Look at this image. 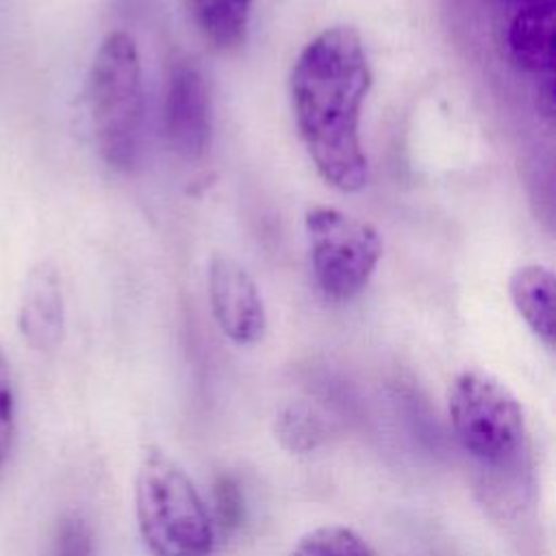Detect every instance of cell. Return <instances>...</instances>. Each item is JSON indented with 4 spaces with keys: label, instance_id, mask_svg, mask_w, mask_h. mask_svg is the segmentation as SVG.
<instances>
[{
    "label": "cell",
    "instance_id": "6da1fadb",
    "mask_svg": "<svg viewBox=\"0 0 556 556\" xmlns=\"http://www.w3.org/2000/svg\"><path fill=\"white\" fill-rule=\"evenodd\" d=\"M371 67L352 26H328L298 54L289 76L295 126L317 174L352 193L367 182L361 111L371 89Z\"/></svg>",
    "mask_w": 556,
    "mask_h": 556
},
{
    "label": "cell",
    "instance_id": "7a4b0ae2",
    "mask_svg": "<svg viewBox=\"0 0 556 556\" xmlns=\"http://www.w3.org/2000/svg\"><path fill=\"white\" fill-rule=\"evenodd\" d=\"M135 515L152 556H211L215 530L187 471L161 447H146L135 471Z\"/></svg>",
    "mask_w": 556,
    "mask_h": 556
},
{
    "label": "cell",
    "instance_id": "3957f363",
    "mask_svg": "<svg viewBox=\"0 0 556 556\" xmlns=\"http://www.w3.org/2000/svg\"><path fill=\"white\" fill-rule=\"evenodd\" d=\"M91 126L102 161L117 172L135 167L141 143L143 87L135 39L115 30L96 50L87 78Z\"/></svg>",
    "mask_w": 556,
    "mask_h": 556
},
{
    "label": "cell",
    "instance_id": "277c9868",
    "mask_svg": "<svg viewBox=\"0 0 556 556\" xmlns=\"http://www.w3.org/2000/svg\"><path fill=\"white\" fill-rule=\"evenodd\" d=\"M452 430L467 454L484 465L510 463L521 450L526 426L515 393L495 376L467 369L447 389Z\"/></svg>",
    "mask_w": 556,
    "mask_h": 556
},
{
    "label": "cell",
    "instance_id": "5b68a950",
    "mask_svg": "<svg viewBox=\"0 0 556 556\" xmlns=\"http://www.w3.org/2000/svg\"><path fill=\"white\" fill-rule=\"evenodd\" d=\"M311 267L328 302L361 295L382 258V237L369 222L334 206H313L304 215Z\"/></svg>",
    "mask_w": 556,
    "mask_h": 556
},
{
    "label": "cell",
    "instance_id": "8992f818",
    "mask_svg": "<svg viewBox=\"0 0 556 556\" xmlns=\"http://www.w3.org/2000/svg\"><path fill=\"white\" fill-rule=\"evenodd\" d=\"M165 137L185 161H198L211 143V93L202 70L193 61H176L165 89Z\"/></svg>",
    "mask_w": 556,
    "mask_h": 556
},
{
    "label": "cell",
    "instance_id": "52a82bcc",
    "mask_svg": "<svg viewBox=\"0 0 556 556\" xmlns=\"http://www.w3.org/2000/svg\"><path fill=\"white\" fill-rule=\"evenodd\" d=\"M208 300L222 332L239 343L252 345L267 330V313L250 271L235 258L215 254L208 263Z\"/></svg>",
    "mask_w": 556,
    "mask_h": 556
},
{
    "label": "cell",
    "instance_id": "ba28073f",
    "mask_svg": "<svg viewBox=\"0 0 556 556\" xmlns=\"http://www.w3.org/2000/svg\"><path fill=\"white\" fill-rule=\"evenodd\" d=\"M17 326L24 341L37 352H50L61 343L65 304L61 276L52 261H39L28 269L20 293Z\"/></svg>",
    "mask_w": 556,
    "mask_h": 556
},
{
    "label": "cell",
    "instance_id": "9c48e42d",
    "mask_svg": "<svg viewBox=\"0 0 556 556\" xmlns=\"http://www.w3.org/2000/svg\"><path fill=\"white\" fill-rule=\"evenodd\" d=\"M506 43L513 61L532 74L552 76L554 70V0L526 2L508 24Z\"/></svg>",
    "mask_w": 556,
    "mask_h": 556
},
{
    "label": "cell",
    "instance_id": "30bf717a",
    "mask_svg": "<svg viewBox=\"0 0 556 556\" xmlns=\"http://www.w3.org/2000/svg\"><path fill=\"white\" fill-rule=\"evenodd\" d=\"M508 295L532 330L547 348L554 345V276L543 265H521L508 278Z\"/></svg>",
    "mask_w": 556,
    "mask_h": 556
},
{
    "label": "cell",
    "instance_id": "8fae6325",
    "mask_svg": "<svg viewBox=\"0 0 556 556\" xmlns=\"http://www.w3.org/2000/svg\"><path fill=\"white\" fill-rule=\"evenodd\" d=\"M254 0H187L195 28L215 50H232L245 41Z\"/></svg>",
    "mask_w": 556,
    "mask_h": 556
},
{
    "label": "cell",
    "instance_id": "7c38bea8",
    "mask_svg": "<svg viewBox=\"0 0 556 556\" xmlns=\"http://www.w3.org/2000/svg\"><path fill=\"white\" fill-rule=\"evenodd\" d=\"M291 556H376L369 543L345 526H319L306 532Z\"/></svg>",
    "mask_w": 556,
    "mask_h": 556
},
{
    "label": "cell",
    "instance_id": "4fadbf2b",
    "mask_svg": "<svg viewBox=\"0 0 556 556\" xmlns=\"http://www.w3.org/2000/svg\"><path fill=\"white\" fill-rule=\"evenodd\" d=\"M93 536L87 521L78 515H67L56 526L50 556H91Z\"/></svg>",
    "mask_w": 556,
    "mask_h": 556
},
{
    "label": "cell",
    "instance_id": "5bb4252c",
    "mask_svg": "<svg viewBox=\"0 0 556 556\" xmlns=\"http://www.w3.org/2000/svg\"><path fill=\"white\" fill-rule=\"evenodd\" d=\"M293 432H298V434L293 437V441L289 443V447L295 450V452H304V450L313 447V445H315V439H317V434H319L315 419L311 417V413H306V410H302V408H289V410L280 417V439H282V443H285Z\"/></svg>",
    "mask_w": 556,
    "mask_h": 556
},
{
    "label": "cell",
    "instance_id": "9a60e30c",
    "mask_svg": "<svg viewBox=\"0 0 556 556\" xmlns=\"http://www.w3.org/2000/svg\"><path fill=\"white\" fill-rule=\"evenodd\" d=\"M13 439V387L7 356L0 348V465L4 463Z\"/></svg>",
    "mask_w": 556,
    "mask_h": 556
},
{
    "label": "cell",
    "instance_id": "2e32d148",
    "mask_svg": "<svg viewBox=\"0 0 556 556\" xmlns=\"http://www.w3.org/2000/svg\"><path fill=\"white\" fill-rule=\"evenodd\" d=\"M215 497H217V510L224 526H237L241 517V495L237 484L222 476L215 484Z\"/></svg>",
    "mask_w": 556,
    "mask_h": 556
},
{
    "label": "cell",
    "instance_id": "e0dca14e",
    "mask_svg": "<svg viewBox=\"0 0 556 556\" xmlns=\"http://www.w3.org/2000/svg\"><path fill=\"white\" fill-rule=\"evenodd\" d=\"M521 2H523V4H526V2H536V0H521Z\"/></svg>",
    "mask_w": 556,
    "mask_h": 556
}]
</instances>
